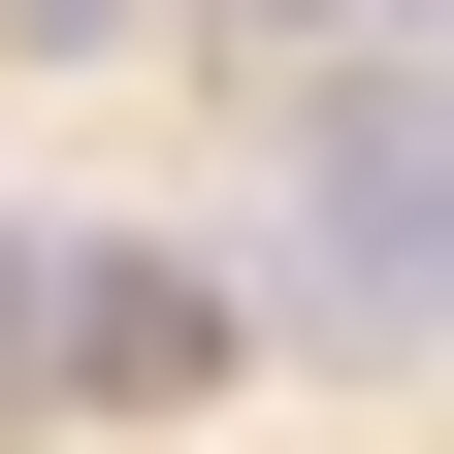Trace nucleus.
Listing matches in <instances>:
<instances>
[{"mask_svg": "<svg viewBox=\"0 0 454 454\" xmlns=\"http://www.w3.org/2000/svg\"><path fill=\"white\" fill-rule=\"evenodd\" d=\"M227 260H162V227H0V422H195L227 389Z\"/></svg>", "mask_w": 454, "mask_h": 454, "instance_id": "1", "label": "nucleus"}, {"mask_svg": "<svg viewBox=\"0 0 454 454\" xmlns=\"http://www.w3.org/2000/svg\"><path fill=\"white\" fill-rule=\"evenodd\" d=\"M454 293V195H422V33H357V66H293V325L325 357H422Z\"/></svg>", "mask_w": 454, "mask_h": 454, "instance_id": "2", "label": "nucleus"}]
</instances>
